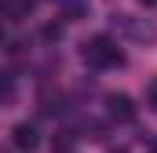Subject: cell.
I'll return each mask as SVG.
<instances>
[{
	"label": "cell",
	"instance_id": "1",
	"mask_svg": "<svg viewBox=\"0 0 157 153\" xmlns=\"http://www.w3.org/2000/svg\"><path fill=\"white\" fill-rule=\"evenodd\" d=\"M18 142H22V146H33V131H29V128H18Z\"/></svg>",
	"mask_w": 157,
	"mask_h": 153
}]
</instances>
